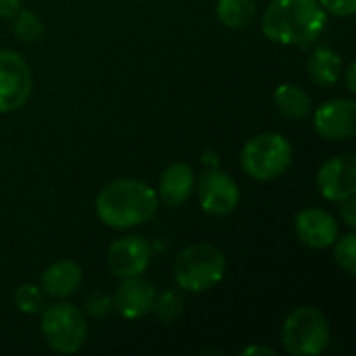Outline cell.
Masks as SVG:
<instances>
[{
    "mask_svg": "<svg viewBox=\"0 0 356 356\" xmlns=\"http://www.w3.org/2000/svg\"><path fill=\"white\" fill-rule=\"evenodd\" d=\"M81 280H83V273L77 263L56 261L42 273L40 288H42L44 296L65 300L77 292V288L81 286Z\"/></svg>",
    "mask_w": 356,
    "mask_h": 356,
    "instance_id": "9a60e30c",
    "label": "cell"
},
{
    "mask_svg": "<svg viewBox=\"0 0 356 356\" xmlns=\"http://www.w3.org/2000/svg\"><path fill=\"white\" fill-rule=\"evenodd\" d=\"M332 340L330 319L323 311L300 307L292 311L282 327L284 350L292 356H317L327 350Z\"/></svg>",
    "mask_w": 356,
    "mask_h": 356,
    "instance_id": "5b68a950",
    "label": "cell"
},
{
    "mask_svg": "<svg viewBox=\"0 0 356 356\" xmlns=\"http://www.w3.org/2000/svg\"><path fill=\"white\" fill-rule=\"evenodd\" d=\"M40 332L46 344L58 355H75L88 340L83 313L71 302H54L42 309Z\"/></svg>",
    "mask_w": 356,
    "mask_h": 356,
    "instance_id": "8992f818",
    "label": "cell"
},
{
    "mask_svg": "<svg viewBox=\"0 0 356 356\" xmlns=\"http://www.w3.org/2000/svg\"><path fill=\"white\" fill-rule=\"evenodd\" d=\"M196 186L194 169L188 163H171L159 181V200H163L167 207H181L186 200H190Z\"/></svg>",
    "mask_w": 356,
    "mask_h": 356,
    "instance_id": "5bb4252c",
    "label": "cell"
},
{
    "mask_svg": "<svg viewBox=\"0 0 356 356\" xmlns=\"http://www.w3.org/2000/svg\"><path fill=\"white\" fill-rule=\"evenodd\" d=\"M327 25L319 0H271L261 17L263 33L280 46H309Z\"/></svg>",
    "mask_w": 356,
    "mask_h": 356,
    "instance_id": "6da1fadb",
    "label": "cell"
},
{
    "mask_svg": "<svg viewBox=\"0 0 356 356\" xmlns=\"http://www.w3.org/2000/svg\"><path fill=\"white\" fill-rule=\"evenodd\" d=\"M217 19L229 29H244L257 19L254 0H217Z\"/></svg>",
    "mask_w": 356,
    "mask_h": 356,
    "instance_id": "ac0fdd59",
    "label": "cell"
},
{
    "mask_svg": "<svg viewBox=\"0 0 356 356\" xmlns=\"http://www.w3.org/2000/svg\"><path fill=\"white\" fill-rule=\"evenodd\" d=\"M340 219L344 221V225L348 227V229H353L355 232L356 227V198H346V200H342L340 202Z\"/></svg>",
    "mask_w": 356,
    "mask_h": 356,
    "instance_id": "d4e9b609",
    "label": "cell"
},
{
    "mask_svg": "<svg viewBox=\"0 0 356 356\" xmlns=\"http://www.w3.org/2000/svg\"><path fill=\"white\" fill-rule=\"evenodd\" d=\"M315 131L332 142H344L356 136V102L353 98H332L317 106Z\"/></svg>",
    "mask_w": 356,
    "mask_h": 356,
    "instance_id": "8fae6325",
    "label": "cell"
},
{
    "mask_svg": "<svg viewBox=\"0 0 356 356\" xmlns=\"http://www.w3.org/2000/svg\"><path fill=\"white\" fill-rule=\"evenodd\" d=\"M159 209V194L140 179H115L96 196L100 221L113 229H129L148 223Z\"/></svg>",
    "mask_w": 356,
    "mask_h": 356,
    "instance_id": "7a4b0ae2",
    "label": "cell"
},
{
    "mask_svg": "<svg viewBox=\"0 0 356 356\" xmlns=\"http://www.w3.org/2000/svg\"><path fill=\"white\" fill-rule=\"evenodd\" d=\"M294 229L298 240L315 250L334 246L340 236L338 221L321 209H302L294 219Z\"/></svg>",
    "mask_w": 356,
    "mask_h": 356,
    "instance_id": "4fadbf2b",
    "label": "cell"
},
{
    "mask_svg": "<svg viewBox=\"0 0 356 356\" xmlns=\"http://www.w3.org/2000/svg\"><path fill=\"white\" fill-rule=\"evenodd\" d=\"M273 102L282 117L290 121H302L311 115L313 102L305 88L296 83H280L273 92Z\"/></svg>",
    "mask_w": 356,
    "mask_h": 356,
    "instance_id": "e0dca14e",
    "label": "cell"
},
{
    "mask_svg": "<svg viewBox=\"0 0 356 356\" xmlns=\"http://www.w3.org/2000/svg\"><path fill=\"white\" fill-rule=\"evenodd\" d=\"M21 8V0H0V17H13Z\"/></svg>",
    "mask_w": 356,
    "mask_h": 356,
    "instance_id": "484cf974",
    "label": "cell"
},
{
    "mask_svg": "<svg viewBox=\"0 0 356 356\" xmlns=\"http://www.w3.org/2000/svg\"><path fill=\"white\" fill-rule=\"evenodd\" d=\"M342 75L346 77V88H348V92H350V94H355L356 92V83H355L356 63L355 60H350V63H348V67H346V71H342Z\"/></svg>",
    "mask_w": 356,
    "mask_h": 356,
    "instance_id": "4316f807",
    "label": "cell"
},
{
    "mask_svg": "<svg viewBox=\"0 0 356 356\" xmlns=\"http://www.w3.org/2000/svg\"><path fill=\"white\" fill-rule=\"evenodd\" d=\"M202 163H204L207 167H219V159H217V152H213V150H207V152L202 154Z\"/></svg>",
    "mask_w": 356,
    "mask_h": 356,
    "instance_id": "f1b7e54d",
    "label": "cell"
},
{
    "mask_svg": "<svg viewBox=\"0 0 356 356\" xmlns=\"http://www.w3.org/2000/svg\"><path fill=\"white\" fill-rule=\"evenodd\" d=\"M33 77L27 60L15 50H0V113H15L31 96Z\"/></svg>",
    "mask_w": 356,
    "mask_h": 356,
    "instance_id": "52a82bcc",
    "label": "cell"
},
{
    "mask_svg": "<svg viewBox=\"0 0 356 356\" xmlns=\"http://www.w3.org/2000/svg\"><path fill=\"white\" fill-rule=\"evenodd\" d=\"M334 246H336V250H334V257H336V263H338V267L346 273V275H350V277H355L356 275V236L355 232L350 229L348 234H344V236H338V240L334 242Z\"/></svg>",
    "mask_w": 356,
    "mask_h": 356,
    "instance_id": "7402d4cb",
    "label": "cell"
},
{
    "mask_svg": "<svg viewBox=\"0 0 356 356\" xmlns=\"http://www.w3.org/2000/svg\"><path fill=\"white\" fill-rule=\"evenodd\" d=\"M200 207L207 215L225 217L236 211L240 202V188L236 179L219 167H209L196 184Z\"/></svg>",
    "mask_w": 356,
    "mask_h": 356,
    "instance_id": "ba28073f",
    "label": "cell"
},
{
    "mask_svg": "<svg viewBox=\"0 0 356 356\" xmlns=\"http://www.w3.org/2000/svg\"><path fill=\"white\" fill-rule=\"evenodd\" d=\"M307 71H309V77L315 86L319 88H332L340 81L342 77V71H344V65H342V56L327 48V46H319L309 63H307Z\"/></svg>",
    "mask_w": 356,
    "mask_h": 356,
    "instance_id": "2e32d148",
    "label": "cell"
},
{
    "mask_svg": "<svg viewBox=\"0 0 356 356\" xmlns=\"http://www.w3.org/2000/svg\"><path fill=\"white\" fill-rule=\"evenodd\" d=\"M225 254L213 244H192L177 252L173 261V280L179 290L202 294L213 290L225 277Z\"/></svg>",
    "mask_w": 356,
    "mask_h": 356,
    "instance_id": "3957f363",
    "label": "cell"
},
{
    "mask_svg": "<svg viewBox=\"0 0 356 356\" xmlns=\"http://www.w3.org/2000/svg\"><path fill=\"white\" fill-rule=\"evenodd\" d=\"M319 4L336 17H353L356 13V0H319Z\"/></svg>",
    "mask_w": 356,
    "mask_h": 356,
    "instance_id": "cb8c5ba5",
    "label": "cell"
},
{
    "mask_svg": "<svg viewBox=\"0 0 356 356\" xmlns=\"http://www.w3.org/2000/svg\"><path fill=\"white\" fill-rule=\"evenodd\" d=\"M13 300H15L17 311L25 313V315H40L42 309L46 307L44 305V292L35 284H21V286H17V290L13 294Z\"/></svg>",
    "mask_w": 356,
    "mask_h": 356,
    "instance_id": "44dd1931",
    "label": "cell"
},
{
    "mask_svg": "<svg viewBox=\"0 0 356 356\" xmlns=\"http://www.w3.org/2000/svg\"><path fill=\"white\" fill-rule=\"evenodd\" d=\"M156 290L154 286L144 277V275H134L121 280L115 298H113V309L123 317V319H140L152 313Z\"/></svg>",
    "mask_w": 356,
    "mask_h": 356,
    "instance_id": "7c38bea8",
    "label": "cell"
},
{
    "mask_svg": "<svg viewBox=\"0 0 356 356\" xmlns=\"http://www.w3.org/2000/svg\"><path fill=\"white\" fill-rule=\"evenodd\" d=\"M152 259V246L142 236H125L115 240L106 252V267L108 271L119 277H134L144 275Z\"/></svg>",
    "mask_w": 356,
    "mask_h": 356,
    "instance_id": "30bf717a",
    "label": "cell"
},
{
    "mask_svg": "<svg viewBox=\"0 0 356 356\" xmlns=\"http://www.w3.org/2000/svg\"><path fill=\"white\" fill-rule=\"evenodd\" d=\"M184 296L177 290H163L161 294L154 296L152 313L156 315L159 321L163 323H173L184 315Z\"/></svg>",
    "mask_w": 356,
    "mask_h": 356,
    "instance_id": "d6986e66",
    "label": "cell"
},
{
    "mask_svg": "<svg viewBox=\"0 0 356 356\" xmlns=\"http://www.w3.org/2000/svg\"><path fill=\"white\" fill-rule=\"evenodd\" d=\"M317 190L332 202L356 196V156L353 152L327 159L317 171Z\"/></svg>",
    "mask_w": 356,
    "mask_h": 356,
    "instance_id": "9c48e42d",
    "label": "cell"
},
{
    "mask_svg": "<svg viewBox=\"0 0 356 356\" xmlns=\"http://www.w3.org/2000/svg\"><path fill=\"white\" fill-rule=\"evenodd\" d=\"M294 161V148L290 140L275 131H265L250 138L240 154L244 173L257 181H271L282 177Z\"/></svg>",
    "mask_w": 356,
    "mask_h": 356,
    "instance_id": "277c9868",
    "label": "cell"
},
{
    "mask_svg": "<svg viewBox=\"0 0 356 356\" xmlns=\"http://www.w3.org/2000/svg\"><path fill=\"white\" fill-rule=\"evenodd\" d=\"M244 356H252V355H267V356H275V350L269 348V346H248L242 350Z\"/></svg>",
    "mask_w": 356,
    "mask_h": 356,
    "instance_id": "83f0119b",
    "label": "cell"
},
{
    "mask_svg": "<svg viewBox=\"0 0 356 356\" xmlns=\"http://www.w3.org/2000/svg\"><path fill=\"white\" fill-rule=\"evenodd\" d=\"M13 17H15L13 31H15L17 40L31 44V42H38L44 35V23H42V19L33 10L19 8Z\"/></svg>",
    "mask_w": 356,
    "mask_h": 356,
    "instance_id": "ffe728a7",
    "label": "cell"
},
{
    "mask_svg": "<svg viewBox=\"0 0 356 356\" xmlns=\"http://www.w3.org/2000/svg\"><path fill=\"white\" fill-rule=\"evenodd\" d=\"M86 311H88V315L94 317V319H104L111 311H115V309H113V298H108V296L102 294V292H94V294H90L88 300H86Z\"/></svg>",
    "mask_w": 356,
    "mask_h": 356,
    "instance_id": "603a6c76",
    "label": "cell"
}]
</instances>
